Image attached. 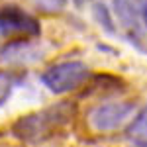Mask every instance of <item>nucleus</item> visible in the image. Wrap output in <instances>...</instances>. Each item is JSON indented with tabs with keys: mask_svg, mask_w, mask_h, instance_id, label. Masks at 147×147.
<instances>
[{
	"mask_svg": "<svg viewBox=\"0 0 147 147\" xmlns=\"http://www.w3.org/2000/svg\"><path fill=\"white\" fill-rule=\"evenodd\" d=\"M73 116H75V104L73 102H59L51 108L20 118L12 125V134L28 143H41L47 137H51L55 131H59L63 125H67L73 120Z\"/></svg>",
	"mask_w": 147,
	"mask_h": 147,
	"instance_id": "1",
	"label": "nucleus"
},
{
	"mask_svg": "<svg viewBox=\"0 0 147 147\" xmlns=\"http://www.w3.org/2000/svg\"><path fill=\"white\" fill-rule=\"evenodd\" d=\"M88 67L80 61H65L49 67L41 75V82L55 94L77 90L80 84H84L88 79Z\"/></svg>",
	"mask_w": 147,
	"mask_h": 147,
	"instance_id": "2",
	"label": "nucleus"
},
{
	"mask_svg": "<svg viewBox=\"0 0 147 147\" xmlns=\"http://www.w3.org/2000/svg\"><path fill=\"white\" fill-rule=\"evenodd\" d=\"M134 110H136V106L131 102H106V104L96 106L88 114V122L98 131L116 129L134 114Z\"/></svg>",
	"mask_w": 147,
	"mask_h": 147,
	"instance_id": "3",
	"label": "nucleus"
},
{
	"mask_svg": "<svg viewBox=\"0 0 147 147\" xmlns=\"http://www.w3.org/2000/svg\"><path fill=\"white\" fill-rule=\"evenodd\" d=\"M39 22L18 6H0V34L39 35Z\"/></svg>",
	"mask_w": 147,
	"mask_h": 147,
	"instance_id": "4",
	"label": "nucleus"
},
{
	"mask_svg": "<svg viewBox=\"0 0 147 147\" xmlns=\"http://www.w3.org/2000/svg\"><path fill=\"white\" fill-rule=\"evenodd\" d=\"M127 137H131L137 143L147 141V106L137 114L136 120L129 124V127H127Z\"/></svg>",
	"mask_w": 147,
	"mask_h": 147,
	"instance_id": "5",
	"label": "nucleus"
},
{
	"mask_svg": "<svg viewBox=\"0 0 147 147\" xmlns=\"http://www.w3.org/2000/svg\"><path fill=\"white\" fill-rule=\"evenodd\" d=\"M30 2L41 12H59L67 4V0H30Z\"/></svg>",
	"mask_w": 147,
	"mask_h": 147,
	"instance_id": "6",
	"label": "nucleus"
},
{
	"mask_svg": "<svg viewBox=\"0 0 147 147\" xmlns=\"http://www.w3.org/2000/svg\"><path fill=\"white\" fill-rule=\"evenodd\" d=\"M94 16H96V20L100 22V26H104L108 32H114L112 18H110V14H108V8H106L104 4H96V6H94Z\"/></svg>",
	"mask_w": 147,
	"mask_h": 147,
	"instance_id": "7",
	"label": "nucleus"
},
{
	"mask_svg": "<svg viewBox=\"0 0 147 147\" xmlns=\"http://www.w3.org/2000/svg\"><path fill=\"white\" fill-rule=\"evenodd\" d=\"M12 90V79L6 73H0V102L6 100V96Z\"/></svg>",
	"mask_w": 147,
	"mask_h": 147,
	"instance_id": "8",
	"label": "nucleus"
},
{
	"mask_svg": "<svg viewBox=\"0 0 147 147\" xmlns=\"http://www.w3.org/2000/svg\"><path fill=\"white\" fill-rule=\"evenodd\" d=\"M141 18H143V24L147 28V0H143V4H141Z\"/></svg>",
	"mask_w": 147,
	"mask_h": 147,
	"instance_id": "9",
	"label": "nucleus"
},
{
	"mask_svg": "<svg viewBox=\"0 0 147 147\" xmlns=\"http://www.w3.org/2000/svg\"><path fill=\"white\" fill-rule=\"evenodd\" d=\"M77 2H79V4H80V2H82V0H77Z\"/></svg>",
	"mask_w": 147,
	"mask_h": 147,
	"instance_id": "10",
	"label": "nucleus"
}]
</instances>
